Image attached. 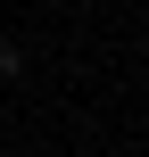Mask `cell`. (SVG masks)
I'll return each instance as SVG.
<instances>
[{
	"mask_svg": "<svg viewBox=\"0 0 149 157\" xmlns=\"http://www.w3.org/2000/svg\"><path fill=\"white\" fill-rule=\"evenodd\" d=\"M0 75H25V50L17 41H0Z\"/></svg>",
	"mask_w": 149,
	"mask_h": 157,
	"instance_id": "obj_1",
	"label": "cell"
}]
</instances>
